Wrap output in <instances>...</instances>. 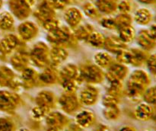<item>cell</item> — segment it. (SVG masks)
Wrapping results in <instances>:
<instances>
[{
	"label": "cell",
	"instance_id": "6da1fadb",
	"mask_svg": "<svg viewBox=\"0 0 156 131\" xmlns=\"http://www.w3.org/2000/svg\"><path fill=\"white\" fill-rule=\"evenodd\" d=\"M151 78L146 71L136 69L131 73L126 83V94L134 101L143 98L145 91L149 87Z\"/></svg>",
	"mask_w": 156,
	"mask_h": 131
},
{
	"label": "cell",
	"instance_id": "7a4b0ae2",
	"mask_svg": "<svg viewBox=\"0 0 156 131\" xmlns=\"http://www.w3.org/2000/svg\"><path fill=\"white\" fill-rule=\"evenodd\" d=\"M104 73L101 69L96 65L84 66L79 70L80 82H85L89 84H98L103 81Z\"/></svg>",
	"mask_w": 156,
	"mask_h": 131
},
{
	"label": "cell",
	"instance_id": "3957f363",
	"mask_svg": "<svg viewBox=\"0 0 156 131\" xmlns=\"http://www.w3.org/2000/svg\"><path fill=\"white\" fill-rule=\"evenodd\" d=\"M50 50L44 43H37L30 50L29 58L35 66L38 67H45L48 64Z\"/></svg>",
	"mask_w": 156,
	"mask_h": 131
},
{
	"label": "cell",
	"instance_id": "277c9868",
	"mask_svg": "<svg viewBox=\"0 0 156 131\" xmlns=\"http://www.w3.org/2000/svg\"><path fill=\"white\" fill-rule=\"evenodd\" d=\"M35 0H10L9 7L18 19L23 20L30 15Z\"/></svg>",
	"mask_w": 156,
	"mask_h": 131
},
{
	"label": "cell",
	"instance_id": "5b68a950",
	"mask_svg": "<svg viewBox=\"0 0 156 131\" xmlns=\"http://www.w3.org/2000/svg\"><path fill=\"white\" fill-rule=\"evenodd\" d=\"M21 102V97L18 94L8 91H0V111L12 112Z\"/></svg>",
	"mask_w": 156,
	"mask_h": 131
},
{
	"label": "cell",
	"instance_id": "8992f818",
	"mask_svg": "<svg viewBox=\"0 0 156 131\" xmlns=\"http://www.w3.org/2000/svg\"><path fill=\"white\" fill-rule=\"evenodd\" d=\"M58 101L61 109L67 114H73L80 108V101L75 93L65 92L60 96Z\"/></svg>",
	"mask_w": 156,
	"mask_h": 131
},
{
	"label": "cell",
	"instance_id": "52a82bcc",
	"mask_svg": "<svg viewBox=\"0 0 156 131\" xmlns=\"http://www.w3.org/2000/svg\"><path fill=\"white\" fill-rule=\"evenodd\" d=\"M73 38V36L69 29L66 27H57L55 30L49 32L47 35V40L56 46L70 42Z\"/></svg>",
	"mask_w": 156,
	"mask_h": 131
},
{
	"label": "cell",
	"instance_id": "ba28073f",
	"mask_svg": "<svg viewBox=\"0 0 156 131\" xmlns=\"http://www.w3.org/2000/svg\"><path fill=\"white\" fill-rule=\"evenodd\" d=\"M45 118L48 127L55 128L59 130L66 127L69 123V120L66 116L57 111L50 112Z\"/></svg>",
	"mask_w": 156,
	"mask_h": 131
},
{
	"label": "cell",
	"instance_id": "9c48e42d",
	"mask_svg": "<svg viewBox=\"0 0 156 131\" xmlns=\"http://www.w3.org/2000/svg\"><path fill=\"white\" fill-rule=\"evenodd\" d=\"M148 56V52L143 49L127 50V64H131L134 66H141L146 63Z\"/></svg>",
	"mask_w": 156,
	"mask_h": 131
},
{
	"label": "cell",
	"instance_id": "30bf717a",
	"mask_svg": "<svg viewBox=\"0 0 156 131\" xmlns=\"http://www.w3.org/2000/svg\"><path fill=\"white\" fill-rule=\"evenodd\" d=\"M108 68L106 77L109 82L123 80L128 73V68L124 64L112 63Z\"/></svg>",
	"mask_w": 156,
	"mask_h": 131
},
{
	"label": "cell",
	"instance_id": "8fae6325",
	"mask_svg": "<svg viewBox=\"0 0 156 131\" xmlns=\"http://www.w3.org/2000/svg\"><path fill=\"white\" fill-rule=\"evenodd\" d=\"M98 94V90L97 88L89 85L82 90L79 94V100L80 103L84 105H93L97 102Z\"/></svg>",
	"mask_w": 156,
	"mask_h": 131
},
{
	"label": "cell",
	"instance_id": "7c38bea8",
	"mask_svg": "<svg viewBox=\"0 0 156 131\" xmlns=\"http://www.w3.org/2000/svg\"><path fill=\"white\" fill-rule=\"evenodd\" d=\"M37 105L44 107L51 110L56 106V98L55 94L50 91H40L35 97Z\"/></svg>",
	"mask_w": 156,
	"mask_h": 131
},
{
	"label": "cell",
	"instance_id": "4fadbf2b",
	"mask_svg": "<svg viewBox=\"0 0 156 131\" xmlns=\"http://www.w3.org/2000/svg\"><path fill=\"white\" fill-rule=\"evenodd\" d=\"M34 16L43 24L47 20L54 18V9L48 1H44L37 7L36 12H34Z\"/></svg>",
	"mask_w": 156,
	"mask_h": 131
},
{
	"label": "cell",
	"instance_id": "5bb4252c",
	"mask_svg": "<svg viewBox=\"0 0 156 131\" xmlns=\"http://www.w3.org/2000/svg\"><path fill=\"white\" fill-rule=\"evenodd\" d=\"M18 34L24 41H30L36 37L38 33L37 27L30 21L23 22L18 26Z\"/></svg>",
	"mask_w": 156,
	"mask_h": 131
},
{
	"label": "cell",
	"instance_id": "9a60e30c",
	"mask_svg": "<svg viewBox=\"0 0 156 131\" xmlns=\"http://www.w3.org/2000/svg\"><path fill=\"white\" fill-rule=\"evenodd\" d=\"M21 82L22 87L25 88H33L38 82V74L32 68L27 67L21 71Z\"/></svg>",
	"mask_w": 156,
	"mask_h": 131
},
{
	"label": "cell",
	"instance_id": "2e32d148",
	"mask_svg": "<svg viewBox=\"0 0 156 131\" xmlns=\"http://www.w3.org/2000/svg\"><path fill=\"white\" fill-rule=\"evenodd\" d=\"M19 44V40L15 35L9 34L0 41V53L4 55L12 53Z\"/></svg>",
	"mask_w": 156,
	"mask_h": 131
},
{
	"label": "cell",
	"instance_id": "e0dca14e",
	"mask_svg": "<svg viewBox=\"0 0 156 131\" xmlns=\"http://www.w3.org/2000/svg\"><path fill=\"white\" fill-rule=\"evenodd\" d=\"M96 117L93 112L90 111H82L79 112L76 117V124L81 128H88L94 124Z\"/></svg>",
	"mask_w": 156,
	"mask_h": 131
},
{
	"label": "cell",
	"instance_id": "ac0fdd59",
	"mask_svg": "<svg viewBox=\"0 0 156 131\" xmlns=\"http://www.w3.org/2000/svg\"><path fill=\"white\" fill-rule=\"evenodd\" d=\"M135 117L142 121H147L150 120L154 114V109L152 104L146 102L139 104L135 109Z\"/></svg>",
	"mask_w": 156,
	"mask_h": 131
},
{
	"label": "cell",
	"instance_id": "d6986e66",
	"mask_svg": "<svg viewBox=\"0 0 156 131\" xmlns=\"http://www.w3.org/2000/svg\"><path fill=\"white\" fill-rule=\"evenodd\" d=\"M137 43L141 49L147 52L153 50L156 47V41L150 36L147 29L140 30L137 37Z\"/></svg>",
	"mask_w": 156,
	"mask_h": 131
},
{
	"label": "cell",
	"instance_id": "ffe728a7",
	"mask_svg": "<svg viewBox=\"0 0 156 131\" xmlns=\"http://www.w3.org/2000/svg\"><path fill=\"white\" fill-rule=\"evenodd\" d=\"M68 57V52L62 47L55 46L50 50L49 59L54 66L63 62Z\"/></svg>",
	"mask_w": 156,
	"mask_h": 131
},
{
	"label": "cell",
	"instance_id": "44dd1931",
	"mask_svg": "<svg viewBox=\"0 0 156 131\" xmlns=\"http://www.w3.org/2000/svg\"><path fill=\"white\" fill-rule=\"evenodd\" d=\"M64 18L70 27H76L82 21V15L77 8L71 7L65 12Z\"/></svg>",
	"mask_w": 156,
	"mask_h": 131
},
{
	"label": "cell",
	"instance_id": "7402d4cb",
	"mask_svg": "<svg viewBox=\"0 0 156 131\" xmlns=\"http://www.w3.org/2000/svg\"><path fill=\"white\" fill-rule=\"evenodd\" d=\"M104 47L108 51L115 53H118L119 52L126 49V44H124L119 37L113 36L105 38Z\"/></svg>",
	"mask_w": 156,
	"mask_h": 131
},
{
	"label": "cell",
	"instance_id": "603a6c76",
	"mask_svg": "<svg viewBox=\"0 0 156 131\" xmlns=\"http://www.w3.org/2000/svg\"><path fill=\"white\" fill-rule=\"evenodd\" d=\"M29 56L24 52H17L11 58V63L12 66L18 71H22L27 67L29 62Z\"/></svg>",
	"mask_w": 156,
	"mask_h": 131
},
{
	"label": "cell",
	"instance_id": "cb8c5ba5",
	"mask_svg": "<svg viewBox=\"0 0 156 131\" xmlns=\"http://www.w3.org/2000/svg\"><path fill=\"white\" fill-rule=\"evenodd\" d=\"M153 19L152 13L146 8H141L135 12L134 20L140 25L146 26L150 24Z\"/></svg>",
	"mask_w": 156,
	"mask_h": 131
},
{
	"label": "cell",
	"instance_id": "d4e9b609",
	"mask_svg": "<svg viewBox=\"0 0 156 131\" xmlns=\"http://www.w3.org/2000/svg\"><path fill=\"white\" fill-rule=\"evenodd\" d=\"M61 80L64 79H75L80 83L79 80V70L77 66L73 64H68L61 69L59 73Z\"/></svg>",
	"mask_w": 156,
	"mask_h": 131
},
{
	"label": "cell",
	"instance_id": "484cf974",
	"mask_svg": "<svg viewBox=\"0 0 156 131\" xmlns=\"http://www.w3.org/2000/svg\"><path fill=\"white\" fill-rule=\"evenodd\" d=\"M58 80V74L53 68H47L41 74L38 75V81L45 85L55 84Z\"/></svg>",
	"mask_w": 156,
	"mask_h": 131
},
{
	"label": "cell",
	"instance_id": "4316f807",
	"mask_svg": "<svg viewBox=\"0 0 156 131\" xmlns=\"http://www.w3.org/2000/svg\"><path fill=\"white\" fill-rule=\"evenodd\" d=\"M117 0H98L96 2V7L98 11L105 14H111L117 9Z\"/></svg>",
	"mask_w": 156,
	"mask_h": 131
},
{
	"label": "cell",
	"instance_id": "83f0119b",
	"mask_svg": "<svg viewBox=\"0 0 156 131\" xmlns=\"http://www.w3.org/2000/svg\"><path fill=\"white\" fill-rule=\"evenodd\" d=\"M96 66L100 68H108L112 64V58L111 55L106 52H99L94 56Z\"/></svg>",
	"mask_w": 156,
	"mask_h": 131
},
{
	"label": "cell",
	"instance_id": "f1b7e54d",
	"mask_svg": "<svg viewBox=\"0 0 156 131\" xmlns=\"http://www.w3.org/2000/svg\"><path fill=\"white\" fill-rule=\"evenodd\" d=\"M119 29H120L119 38L124 44H129L133 41L136 37V30L133 27H132L131 25H128Z\"/></svg>",
	"mask_w": 156,
	"mask_h": 131
},
{
	"label": "cell",
	"instance_id": "f546056e",
	"mask_svg": "<svg viewBox=\"0 0 156 131\" xmlns=\"http://www.w3.org/2000/svg\"><path fill=\"white\" fill-rule=\"evenodd\" d=\"M86 41L92 47L96 48H101L105 45V37L99 32L92 31L88 37Z\"/></svg>",
	"mask_w": 156,
	"mask_h": 131
},
{
	"label": "cell",
	"instance_id": "4dcf8cb0",
	"mask_svg": "<svg viewBox=\"0 0 156 131\" xmlns=\"http://www.w3.org/2000/svg\"><path fill=\"white\" fill-rule=\"evenodd\" d=\"M14 25V18L12 15L8 12L0 13V28L2 30H10Z\"/></svg>",
	"mask_w": 156,
	"mask_h": 131
},
{
	"label": "cell",
	"instance_id": "1f68e13d",
	"mask_svg": "<svg viewBox=\"0 0 156 131\" xmlns=\"http://www.w3.org/2000/svg\"><path fill=\"white\" fill-rule=\"evenodd\" d=\"M93 31V27L89 24L79 26L74 31V37L77 40H85Z\"/></svg>",
	"mask_w": 156,
	"mask_h": 131
},
{
	"label": "cell",
	"instance_id": "d6a6232c",
	"mask_svg": "<svg viewBox=\"0 0 156 131\" xmlns=\"http://www.w3.org/2000/svg\"><path fill=\"white\" fill-rule=\"evenodd\" d=\"M50 111L51 110L48 109V108L37 105L30 111V116L34 120H41L44 117H46V116L50 112Z\"/></svg>",
	"mask_w": 156,
	"mask_h": 131
},
{
	"label": "cell",
	"instance_id": "836d02e7",
	"mask_svg": "<svg viewBox=\"0 0 156 131\" xmlns=\"http://www.w3.org/2000/svg\"><path fill=\"white\" fill-rule=\"evenodd\" d=\"M104 117L108 120H116L120 114V111L117 105L115 106L105 107L103 111Z\"/></svg>",
	"mask_w": 156,
	"mask_h": 131
},
{
	"label": "cell",
	"instance_id": "e575fe53",
	"mask_svg": "<svg viewBox=\"0 0 156 131\" xmlns=\"http://www.w3.org/2000/svg\"><path fill=\"white\" fill-rule=\"evenodd\" d=\"M122 89H123V85L121 81H113L110 82V86L108 87L107 93L120 97L121 95Z\"/></svg>",
	"mask_w": 156,
	"mask_h": 131
},
{
	"label": "cell",
	"instance_id": "d590c367",
	"mask_svg": "<svg viewBox=\"0 0 156 131\" xmlns=\"http://www.w3.org/2000/svg\"><path fill=\"white\" fill-rule=\"evenodd\" d=\"M145 102L150 104H156V85L149 87L143 96Z\"/></svg>",
	"mask_w": 156,
	"mask_h": 131
},
{
	"label": "cell",
	"instance_id": "8d00e7d4",
	"mask_svg": "<svg viewBox=\"0 0 156 131\" xmlns=\"http://www.w3.org/2000/svg\"><path fill=\"white\" fill-rule=\"evenodd\" d=\"M79 82L75 79H64L61 80V84L65 90V92L67 93H75L77 90L78 85Z\"/></svg>",
	"mask_w": 156,
	"mask_h": 131
},
{
	"label": "cell",
	"instance_id": "74e56055",
	"mask_svg": "<svg viewBox=\"0 0 156 131\" xmlns=\"http://www.w3.org/2000/svg\"><path fill=\"white\" fill-rule=\"evenodd\" d=\"M83 10L85 15L91 18H97L99 17V11L96 5L91 2H87L84 5Z\"/></svg>",
	"mask_w": 156,
	"mask_h": 131
},
{
	"label": "cell",
	"instance_id": "f35d334b",
	"mask_svg": "<svg viewBox=\"0 0 156 131\" xmlns=\"http://www.w3.org/2000/svg\"><path fill=\"white\" fill-rule=\"evenodd\" d=\"M116 24H117V27L121 28V27H125V26L131 25L132 23V18L129 14H121L118 15L115 18Z\"/></svg>",
	"mask_w": 156,
	"mask_h": 131
},
{
	"label": "cell",
	"instance_id": "ab89813d",
	"mask_svg": "<svg viewBox=\"0 0 156 131\" xmlns=\"http://www.w3.org/2000/svg\"><path fill=\"white\" fill-rule=\"evenodd\" d=\"M13 121L9 118H0V131H15Z\"/></svg>",
	"mask_w": 156,
	"mask_h": 131
},
{
	"label": "cell",
	"instance_id": "60d3db41",
	"mask_svg": "<svg viewBox=\"0 0 156 131\" xmlns=\"http://www.w3.org/2000/svg\"><path fill=\"white\" fill-rule=\"evenodd\" d=\"M146 64L149 73L156 76V53L149 55Z\"/></svg>",
	"mask_w": 156,
	"mask_h": 131
},
{
	"label": "cell",
	"instance_id": "b9f144b4",
	"mask_svg": "<svg viewBox=\"0 0 156 131\" xmlns=\"http://www.w3.org/2000/svg\"><path fill=\"white\" fill-rule=\"evenodd\" d=\"M119 98H120V97L111 95V94L107 93V94L104 96L103 100H102V103H103L104 106L105 107L115 106V105L118 104Z\"/></svg>",
	"mask_w": 156,
	"mask_h": 131
},
{
	"label": "cell",
	"instance_id": "7bdbcfd3",
	"mask_svg": "<svg viewBox=\"0 0 156 131\" xmlns=\"http://www.w3.org/2000/svg\"><path fill=\"white\" fill-rule=\"evenodd\" d=\"M43 26H44V29H46V30H48L49 32H50L52 31V30L56 29L57 27H59V21H58L56 18H52L44 21V22L43 23Z\"/></svg>",
	"mask_w": 156,
	"mask_h": 131
},
{
	"label": "cell",
	"instance_id": "ee69618b",
	"mask_svg": "<svg viewBox=\"0 0 156 131\" xmlns=\"http://www.w3.org/2000/svg\"><path fill=\"white\" fill-rule=\"evenodd\" d=\"M101 24L104 27L107 29H110V30H113V29L117 28V24H116V21L114 18H102L101 21Z\"/></svg>",
	"mask_w": 156,
	"mask_h": 131
},
{
	"label": "cell",
	"instance_id": "f6af8a7d",
	"mask_svg": "<svg viewBox=\"0 0 156 131\" xmlns=\"http://www.w3.org/2000/svg\"><path fill=\"white\" fill-rule=\"evenodd\" d=\"M48 2L56 9H63L69 4V0H49Z\"/></svg>",
	"mask_w": 156,
	"mask_h": 131
},
{
	"label": "cell",
	"instance_id": "bcb514c9",
	"mask_svg": "<svg viewBox=\"0 0 156 131\" xmlns=\"http://www.w3.org/2000/svg\"><path fill=\"white\" fill-rule=\"evenodd\" d=\"M117 9L121 14H129L131 10V5L128 1H122L117 5Z\"/></svg>",
	"mask_w": 156,
	"mask_h": 131
},
{
	"label": "cell",
	"instance_id": "7dc6e473",
	"mask_svg": "<svg viewBox=\"0 0 156 131\" xmlns=\"http://www.w3.org/2000/svg\"><path fill=\"white\" fill-rule=\"evenodd\" d=\"M148 32L150 34V36L153 38L155 41H156V23L155 24H152L150 27H149V29H147Z\"/></svg>",
	"mask_w": 156,
	"mask_h": 131
},
{
	"label": "cell",
	"instance_id": "c3c4849f",
	"mask_svg": "<svg viewBox=\"0 0 156 131\" xmlns=\"http://www.w3.org/2000/svg\"><path fill=\"white\" fill-rule=\"evenodd\" d=\"M66 131H82V129H81L80 126H79L77 124H76V125H72V126H70L69 127L66 129Z\"/></svg>",
	"mask_w": 156,
	"mask_h": 131
},
{
	"label": "cell",
	"instance_id": "681fc988",
	"mask_svg": "<svg viewBox=\"0 0 156 131\" xmlns=\"http://www.w3.org/2000/svg\"><path fill=\"white\" fill-rule=\"evenodd\" d=\"M118 131H136V130L135 128L133 127V126H123L122 128H120Z\"/></svg>",
	"mask_w": 156,
	"mask_h": 131
},
{
	"label": "cell",
	"instance_id": "f907efd6",
	"mask_svg": "<svg viewBox=\"0 0 156 131\" xmlns=\"http://www.w3.org/2000/svg\"><path fill=\"white\" fill-rule=\"evenodd\" d=\"M140 3L145 5H153L156 3V0H138Z\"/></svg>",
	"mask_w": 156,
	"mask_h": 131
},
{
	"label": "cell",
	"instance_id": "816d5d0a",
	"mask_svg": "<svg viewBox=\"0 0 156 131\" xmlns=\"http://www.w3.org/2000/svg\"><path fill=\"white\" fill-rule=\"evenodd\" d=\"M98 131H110L109 127L105 125H100L98 126Z\"/></svg>",
	"mask_w": 156,
	"mask_h": 131
},
{
	"label": "cell",
	"instance_id": "f5cc1de1",
	"mask_svg": "<svg viewBox=\"0 0 156 131\" xmlns=\"http://www.w3.org/2000/svg\"><path fill=\"white\" fill-rule=\"evenodd\" d=\"M47 131H59V129H55V128H52V127H48V129H47Z\"/></svg>",
	"mask_w": 156,
	"mask_h": 131
},
{
	"label": "cell",
	"instance_id": "db71d44e",
	"mask_svg": "<svg viewBox=\"0 0 156 131\" xmlns=\"http://www.w3.org/2000/svg\"><path fill=\"white\" fill-rule=\"evenodd\" d=\"M18 131H29V129H27V128L22 127V128H20V129H18Z\"/></svg>",
	"mask_w": 156,
	"mask_h": 131
},
{
	"label": "cell",
	"instance_id": "11a10c76",
	"mask_svg": "<svg viewBox=\"0 0 156 131\" xmlns=\"http://www.w3.org/2000/svg\"><path fill=\"white\" fill-rule=\"evenodd\" d=\"M3 85V82H2V79L1 77V75H0V86Z\"/></svg>",
	"mask_w": 156,
	"mask_h": 131
},
{
	"label": "cell",
	"instance_id": "9f6ffc18",
	"mask_svg": "<svg viewBox=\"0 0 156 131\" xmlns=\"http://www.w3.org/2000/svg\"><path fill=\"white\" fill-rule=\"evenodd\" d=\"M2 6V0H0V9H1Z\"/></svg>",
	"mask_w": 156,
	"mask_h": 131
},
{
	"label": "cell",
	"instance_id": "6f0895ef",
	"mask_svg": "<svg viewBox=\"0 0 156 131\" xmlns=\"http://www.w3.org/2000/svg\"><path fill=\"white\" fill-rule=\"evenodd\" d=\"M155 21H156V15H155Z\"/></svg>",
	"mask_w": 156,
	"mask_h": 131
},
{
	"label": "cell",
	"instance_id": "680465c9",
	"mask_svg": "<svg viewBox=\"0 0 156 131\" xmlns=\"http://www.w3.org/2000/svg\"><path fill=\"white\" fill-rule=\"evenodd\" d=\"M146 131H149V130H146Z\"/></svg>",
	"mask_w": 156,
	"mask_h": 131
}]
</instances>
